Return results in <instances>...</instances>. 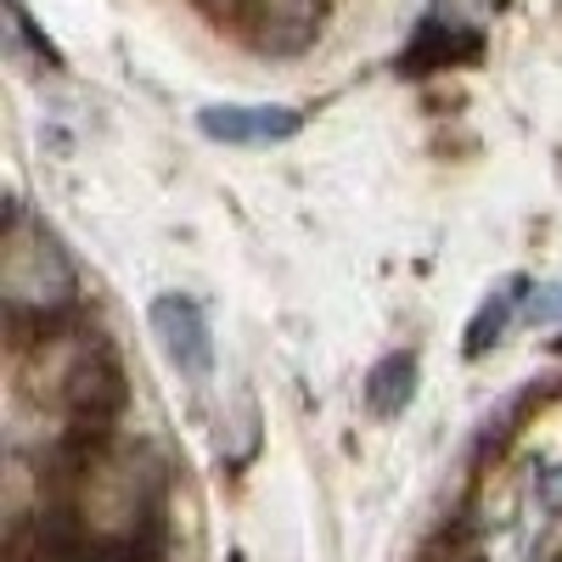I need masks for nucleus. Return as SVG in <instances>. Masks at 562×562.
<instances>
[{
	"label": "nucleus",
	"mask_w": 562,
	"mask_h": 562,
	"mask_svg": "<svg viewBox=\"0 0 562 562\" xmlns=\"http://www.w3.org/2000/svg\"><path fill=\"white\" fill-rule=\"evenodd\" d=\"M79 281H74V259L63 254L57 231L34 220L23 203L7 209V225H0V299L7 310L23 321H52L74 304Z\"/></svg>",
	"instance_id": "f257e3e1"
},
{
	"label": "nucleus",
	"mask_w": 562,
	"mask_h": 562,
	"mask_svg": "<svg viewBox=\"0 0 562 562\" xmlns=\"http://www.w3.org/2000/svg\"><path fill=\"white\" fill-rule=\"evenodd\" d=\"M153 338L169 355V366L180 371L186 383H209L214 371V338H209V321L192 299H158L153 304Z\"/></svg>",
	"instance_id": "f03ea898"
},
{
	"label": "nucleus",
	"mask_w": 562,
	"mask_h": 562,
	"mask_svg": "<svg viewBox=\"0 0 562 562\" xmlns=\"http://www.w3.org/2000/svg\"><path fill=\"white\" fill-rule=\"evenodd\" d=\"M225 7L259 45H270V52H299V45L321 29L326 0H225Z\"/></svg>",
	"instance_id": "7ed1b4c3"
},
{
	"label": "nucleus",
	"mask_w": 562,
	"mask_h": 562,
	"mask_svg": "<svg viewBox=\"0 0 562 562\" xmlns=\"http://www.w3.org/2000/svg\"><path fill=\"white\" fill-rule=\"evenodd\" d=\"M203 135L231 140V147H270V140L299 135V113L293 108H209Z\"/></svg>",
	"instance_id": "20e7f679"
},
{
	"label": "nucleus",
	"mask_w": 562,
	"mask_h": 562,
	"mask_svg": "<svg viewBox=\"0 0 562 562\" xmlns=\"http://www.w3.org/2000/svg\"><path fill=\"white\" fill-rule=\"evenodd\" d=\"M416 394V360L411 355H389L378 371H371V383H366V400L378 416H400Z\"/></svg>",
	"instance_id": "39448f33"
},
{
	"label": "nucleus",
	"mask_w": 562,
	"mask_h": 562,
	"mask_svg": "<svg viewBox=\"0 0 562 562\" xmlns=\"http://www.w3.org/2000/svg\"><path fill=\"white\" fill-rule=\"evenodd\" d=\"M524 299H529V293H524V281H506V288H501V293L479 310V321L467 326V355H484V349L506 333V326H512V310H518Z\"/></svg>",
	"instance_id": "423d86ee"
},
{
	"label": "nucleus",
	"mask_w": 562,
	"mask_h": 562,
	"mask_svg": "<svg viewBox=\"0 0 562 562\" xmlns=\"http://www.w3.org/2000/svg\"><path fill=\"white\" fill-rule=\"evenodd\" d=\"M529 321L540 326V321H562V281L557 288H540L535 299H529Z\"/></svg>",
	"instance_id": "0eeeda50"
},
{
	"label": "nucleus",
	"mask_w": 562,
	"mask_h": 562,
	"mask_svg": "<svg viewBox=\"0 0 562 562\" xmlns=\"http://www.w3.org/2000/svg\"><path fill=\"white\" fill-rule=\"evenodd\" d=\"M439 7H445V12H450L461 29H473V23H479L490 7H495V0H439Z\"/></svg>",
	"instance_id": "6e6552de"
}]
</instances>
